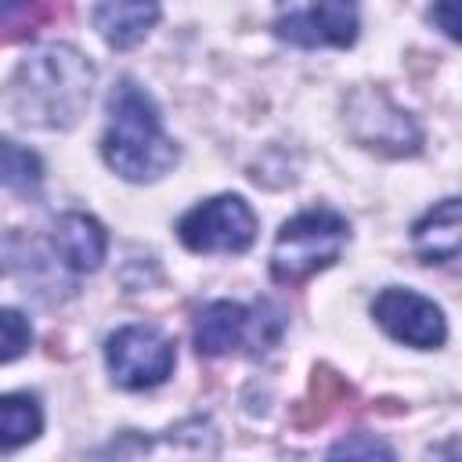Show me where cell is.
I'll return each instance as SVG.
<instances>
[{
    "instance_id": "16",
    "label": "cell",
    "mask_w": 462,
    "mask_h": 462,
    "mask_svg": "<svg viewBox=\"0 0 462 462\" xmlns=\"http://www.w3.org/2000/svg\"><path fill=\"white\" fill-rule=\"evenodd\" d=\"M32 343V328H29V318L22 310H11L4 307L0 310V365L22 357Z\"/></svg>"
},
{
    "instance_id": "6",
    "label": "cell",
    "mask_w": 462,
    "mask_h": 462,
    "mask_svg": "<svg viewBox=\"0 0 462 462\" xmlns=\"http://www.w3.org/2000/svg\"><path fill=\"white\" fill-rule=\"evenodd\" d=\"M346 126L357 144L383 155H415L422 144V130L415 126V119L383 90H357L346 101Z\"/></svg>"
},
{
    "instance_id": "8",
    "label": "cell",
    "mask_w": 462,
    "mask_h": 462,
    "mask_svg": "<svg viewBox=\"0 0 462 462\" xmlns=\"http://www.w3.org/2000/svg\"><path fill=\"white\" fill-rule=\"evenodd\" d=\"M278 40L296 47H350L357 40V0H314L274 22Z\"/></svg>"
},
{
    "instance_id": "12",
    "label": "cell",
    "mask_w": 462,
    "mask_h": 462,
    "mask_svg": "<svg viewBox=\"0 0 462 462\" xmlns=\"http://www.w3.org/2000/svg\"><path fill=\"white\" fill-rule=\"evenodd\" d=\"M415 249L426 263H451L462 245V217H458V199L437 202L415 227H411Z\"/></svg>"
},
{
    "instance_id": "1",
    "label": "cell",
    "mask_w": 462,
    "mask_h": 462,
    "mask_svg": "<svg viewBox=\"0 0 462 462\" xmlns=\"http://www.w3.org/2000/svg\"><path fill=\"white\" fill-rule=\"evenodd\" d=\"M94 87V65L69 43L36 47L7 83V108L22 126L69 130L79 123Z\"/></svg>"
},
{
    "instance_id": "10",
    "label": "cell",
    "mask_w": 462,
    "mask_h": 462,
    "mask_svg": "<svg viewBox=\"0 0 462 462\" xmlns=\"http://www.w3.org/2000/svg\"><path fill=\"white\" fill-rule=\"evenodd\" d=\"M105 249H108V235L94 217H87V213L58 217V224H54V253L61 256L65 267H72L79 274L97 271L101 260H105Z\"/></svg>"
},
{
    "instance_id": "11",
    "label": "cell",
    "mask_w": 462,
    "mask_h": 462,
    "mask_svg": "<svg viewBox=\"0 0 462 462\" xmlns=\"http://www.w3.org/2000/svg\"><path fill=\"white\" fill-rule=\"evenodd\" d=\"M249 332V310L231 300H213L195 318V346L202 357H220L242 343Z\"/></svg>"
},
{
    "instance_id": "9",
    "label": "cell",
    "mask_w": 462,
    "mask_h": 462,
    "mask_svg": "<svg viewBox=\"0 0 462 462\" xmlns=\"http://www.w3.org/2000/svg\"><path fill=\"white\" fill-rule=\"evenodd\" d=\"M155 22L159 0H94V29L116 51L141 43Z\"/></svg>"
},
{
    "instance_id": "4",
    "label": "cell",
    "mask_w": 462,
    "mask_h": 462,
    "mask_svg": "<svg viewBox=\"0 0 462 462\" xmlns=\"http://www.w3.org/2000/svg\"><path fill=\"white\" fill-rule=\"evenodd\" d=\"M105 361L123 390H152L170 379L177 365L173 339L155 325H123L105 343Z\"/></svg>"
},
{
    "instance_id": "13",
    "label": "cell",
    "mask_w": 462,
    "mask_h": 462,
    "mask_svg": "<svg viewBox=\"0 0 462 462\" xmlns=\"http://www.w3.org/2000/svg\"><path fill=\"white\" fill-rule=\"evenodd\" d=\"M43 430V411L29 393H0V451H18Z\"/></svg>"
},
{
    "instance_id": "5",
    "label": "cell",
    "mask_w": 462,
    "mask_h": 462,
    "mask_svg": "<svg viewBox=\"0 0 462 462\" xmlns=\"http://www.w3.org/2000/svg\"><path fill=\"white\" fill-rule=\"evenodd\" d=\"M177 235L191 253H245L256 238V213L242 195H217L188 209Z\"/></svg>"
},
{
    "instance_id": "17",
    "label": "cell",
    "mask_w": 462,
    "mask_h": 462,
    "mask_svg": "<svg viewBox=\"0 0 462 462\" xmlns=\"http://www.w3.org/2000/svg\"><path fill=\"white\" fill-rule=\"evenodd\" d=\"M328 455H346V458H393V451H390L383 440L368 437V433H354V437L332 444Z\"/></svg>"
},
{
    "instance_id": "15",
    "label": "cell",
    "mask_w": 462,
    "mask_h": 462,
    "mask_svg": "<svg viewBox=\"0 0 462 462\" xmlns=\"http://www.w3.org/2000/svg\"><path fill=\"white\" fill-rule=\"evenodd\" d=\"M0 184L18 195H36L43 184V162L36 152L0 137Z\"/></svg>"
},
{
    "instance_id": "3",
    "label": "cell",
    "mask_w": 462,
    "mask_h": 462,
    "mask_svg": "<svg viewBox=\"0 0 462 462\" xmlns=\"http://www.w3.org/2000/svg\"><path fill=\"white\" fill-rule=\"evenodd\" d=\"M346 238H350V224L336 209L318 206V209L296 213L292 220L282 224L278 238H274V249H271L274 282L296 285V282L310 278L314 271L336 263Z\"/></svg>"
},
{
    "instance_id": "18",
    "label": "cell",
    "mask_w": 462,
    "mask_h": 462,
    "mask_svg": "<svg viewBox=\"0 0 462 462\" xmlns=\"http://www.w3.org/2000/svg\"><path fill=\"white\" fill-rule=\"evenodd\" d=\"M430 18L448 40H458V0H433Z\"/></svg>"
},
{
    "instance_id": "2",
    "label": "cell",
    "mask_w": 462,
    "mask_h": 462,
    "mask_svg": "<svg viewBox=\"0 0 462 462\" xmlns=\"http://www.w3.org/2000/svg\"><path fill=\"white\" fill-rule=\"evenodd\" d=\"M105 162L123 180H159L177 162V144L166 137L155 101L134 83L119 79L108 94V130L101 137Z\"/></svg>"
},
{
    "instance_id": "7",
    "label": "cell",
    "mask_w": 462,
    "mask_h": 462,
    "mask_svg": "<svg viewBox=\"0 0 462 462\" xmlns=\"http://www.w3.org/2000/svg\"><path fill=\"white\" fill-rule=\"evenodd\" d=\"M372 318L390 339L415 350H437L448 339V321L440 307L419 296L415 289H397V285L383 289L372 303Z\"/></svg>"
},
{
    "instance_id": "14",
    "label": "cell",
    "mask_w": 462,
    "mask_h": 462,
    "mask_svg": "<svg viewBox=\"0 0 462 462\" xmlns=\"http://www.w3.org/2000/svg\"><path fill=\"white\" fill-rule=\"evenodd\" d=\"M61 0H0V43L25 40L58 18Z\"/></svg>"
}]
</instances>
